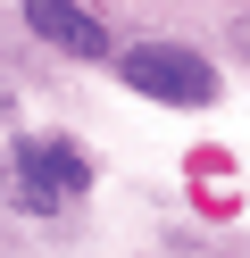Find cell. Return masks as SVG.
Masks as SVG:
<instances>
[{
  "instance_id": "cell-1",
  "label": "cell",
  "mask_w": 250,
  "mask_h": 258,
  "mask_svg": "<svg viewBox=\"0 0 250 258\" xmlns=\"http://www.w3.org/2000/svg\"><path fill=\"white\" fill-rule=\"evenodd\" d=\"M117 75H125L133 92H150V100H167V108L217 100V67L192 50V42H133V50L117 58Z\"/></svg>"
},
{
  "instance_id": "cell-2",
  "label": "cell",
  "mask_w": 250,
  "mask_h": 258,
  "mask_svg": "<svg viewBox=\"0 0 250 258\" xmlns=\"http://www.w3.org/2000/svg\"><path fill=\"white\" fill-rule=\"evenodd\" d=\"M83 183H92V175H83V158L67 150V142H25V150H17V200L42 208V217L67 208Z\"/></svg>"
},
{
  "instance_id": "cell-4",
  "label": "cell",
  "mask_w": 250,
  "mask_h": 258,
  "mask_svg": "<svg viewBox=\"0 0 250 258\" xmlns=\"http://www.w3.org/2000/svg\"><path fill=\"white\" fill-rule=\"evenodd\" d=\"M233 34H242V42H250V17H242V25H233Z\"/></svg>"
},
{
  "instance_id": "cell-3",
  "label": "cell",
  "mask_w": 250,
  "mask_h": 258,
  "mask_svg": "<svg viewBox=\"0 0 250 258\" xmlns=\"http://www.w3.org/2000/svg\"><path fill=\"white\" fill-rule=\"evenodd\" d=\"M25 25L42 42H59V50H75V58H100L109 42H100V17H83L75 0H25Z\"/></svg>"
}]
</instances>
